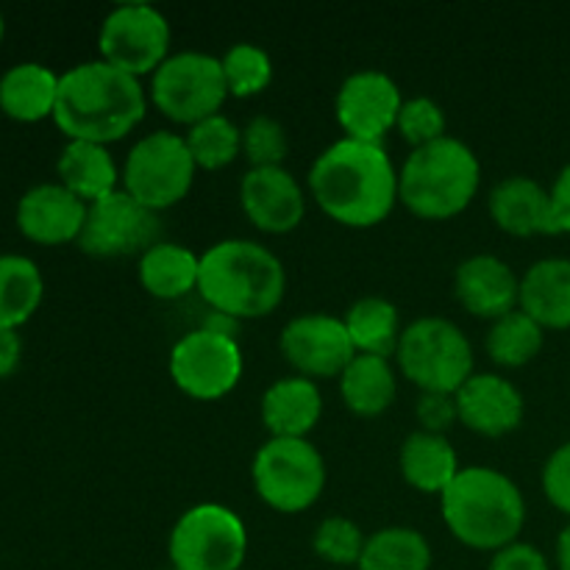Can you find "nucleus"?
I'll list each match as a JSON object with an SVG mask.
<instances>
[{
    "mask_svg": "<svg viewBox=\"0 0 570 570\" xmlns=\"http://www.w3.org/2000/svg\"><path fill=\"white\" fill-rule=\"evenodd\" d=\"M309 195L345 228H373L399 206V170L384 145L340 137L312 161Z\"/></svg>",
    "mask_w": 570,
    "mask_h": 570,
    "instance_id": "1",
    "label": "nucleus"
},
{
    "mask_svg": "<svg viewBox=\"0 0 570 570\" xmlns=\"http://www.w3.org/2000/svg\"><path fill=\"white\" fill-rule=\"evenodd\" d=\"M142 81L104 59L61 72L53 122L67 139L111 145L126 139L148 111Z\"/></svg>",
    "mask_w": 570,
    "mask_h": 570,
    "instance_id": "2",
    "label": "nucleus"
},
{
    "mask_svg": "<svg viewBox=\"0 0 570 570\" xmlns=\"http://www.w3.org/2000/svg\"><path fill=\"white\" fill-rule=\"evenodd\" d=\"M198 295L234 321L267 317L287 295V267L256 239H220L200 254Z\"/></svg>",
    "mask_w": 570,
    "mask_h": 570,
    "instance_id": "3",
    "label": "nucleus"
},
{
    "mask_svg": "<svg viewBox=\"0 0 570 570\" xmlns=\"http://www.w3.org/2000/svg\"><path fill=\"white\" fill-rule=\"evenodd\" d=\"M440 518L456 543L495 554L521 540L527 499L515 479L490 465H465L440 495Z\"/></svg>",
    "mask_w": 570,
    "mask_h": 570,
    "instance_id": "4",
    "label": "nucleus"
},
{
    "mask_svg": "<svg viewBox=\"0 0 570 570\" xmlns=\"http://www.w3.org/2000/svg\"><path fill=\"white\" fill-rule=\"evenodd\" d=\"M482 187V161L471 145L445 134L415 148L399 170V204L421 220L462 215Z\"/></svg>",
    "mask_w": 570,
    "mask_h": 570,
    "instance_id": "5",
    "label": "nucleus"
},
{
    "mask_svg": "<svg viewBox=\"0 0 570 570\" xmlns=\"http://www.w3.org/2000/svg\"><path fill=\"white\" fill-rule=\"evenodd\" d=\"M399 373L421 393L454 395L473 376V345L449 317L426 315L404 326L395 351Z\"/></svg>",
    "mask_w": 570,
    "mask_h": 570,
    "instance_id": "6",
    "label": "nucleus"
},
{
    "mask_svg": "<svg viewBox=\"0 0 570 570\" xmlns=\"http://www.w3.org/2000/svg\"><path fill=\"white\" fill-rule=\"evenodd\" d=\"M326 460L309 440L271 438L259 445L250 462L256 495L282 515H298L326 490Z\"/></svg>",
    "mask_w": 570,
    "mask_h": 570,
    "instance_id": "7",
    "label": "nucleus"
},
{
    "mask_svg": "<svg viewBox=\"0 0 570 570\" xmlns=\"http://www.w3.org/2000/svg\"><path fill=\"white\" fill-rule=\"evenodd\" d=\"M167 557L176 570H243L248 529L232 507L195 504L173 523Z\"/></svg>",
    "mask_w": 570,
    "mask_h": 570,
    "instance_id": "8",
    "label": "nucleus"
},
{
    "mask_svg": "<svg viewBox=\"0 0 570 570\" xmlns=\"http://www.w3.org/2000/svg\"><path fill=\"white\" fill-rule=\"evenodd\" d=\"M228 98L220 56L204 50H176L150 76L148 100L178 126H195L220 115Z\"/></svg>",
    "mask_w": 570,
    "mask_h": 570,
    "instance_id": "9",
    "label": "nucleus"
},
{
    "mask_svg": "<svg viewBox=\"0 0 570 570\" xmlns=\"http://www.w3.org/2000/svg\"><path fill=\"white\" fill-rule=\"evenodd\" d=\"M198 167L184 134L154 131L139 137L122 161V189L150 212L181 204L193 189Z\"/></svg>",
    "mask_w": 570,
    "mask_h": 570,
    "instance_id": "10",
    "label": "nucleus"
},
{
    "mask_svg": "<svg viewBox=\"0 0 570 570\" xmlns=\"http://www.w3.org/2000/svg\"><path fill=\"white\" fill-rule=\"evenodd\" d=\"M170 22L148 3L115 6L98 31L100 59L134 78L154 76L170 56Z\"/></svg>",
    "mask_w": 570,
    "mask_h": 570,
    "instance_id": "11",
    "label": "nucleus"
},
{
    "mask_svg": "<svg viewBox=\"0 0 570 570\" xmlns=\"http://www.w3.org/2000/svg\"><path fill=\"white\" fill-rule=\"evenodd\" d=\"M170 379L195 401H220L239 384L245 371L243 345L237 337L193 328L170 348Z\"/></svg>",
    "mask_w": 570,
    "mask_h": 570,
    "instance_id": "12",
    "label": "nucleus"
},
{
    "mask_svg": "<svg viewBox=\"0 0 570 570\" xmlns=\"http://www.w3.org/2000/svg\"><path fill=\"white\" fill-rule=\"evenodd\" d=\"M156 243H161L159 212H150L120 187L87 206V220L76 245L95 259H122L142 256Z\"/></svg>",
    "mask_w": 570,
    "mask_h": 570,
    "instance_id": "13",
    "label": "nucleus"
},
{
    "mask_svg": "<svg viewBox=\"0 0 570 570\" xmlns=\"http://www.w3.org/2000/svg\"><path fill=\"white\" fill-rule=\"evenodd\" d=\"M404 95L384 70H356L340 83L334 95V117L348 139L384 145V137L399 122Z\"/></svg>",
    "mask_w": 570,
    "mask_h": 570,
    "instance_id": "14",
    "label": "nucleus"
},
{
    "mask_svg": "<svg viewBox=\"0 0 570 570\" xmlns=\"http://www.w3.org/2000/svg\"><path fill=\"white\" fill-rule=\"evenodd\" d=\"M278 351L295 376L312 379V382L340 379V373L356 356L343 317L326 315V312H306L284 323L278 334Z\"/></svg>",
    "mask_w": 570,
    "mask_h": 570,
    "instance_id": "15",
    "label": "nucleus"
},
{
    "mask_svg": "<svg viewBox=\"0 0 570 570\" xmlns=\"http://www.w3.org/2000/svg\"><path fill=\"white\" fill-rule=\"evenodd\" d=\"M239 206L254 228L289 234L306 217V189L287 167H250L239 181Z\"/></svg>",
    "mask_w": 570,
    "mask_h": 570,
    "instance_id": "16",
    "label": "nucleus"
},
{
    "mask_svg": "<svg viewBox=\"0 0 570 570\" xmlns=\"http://www.w3.org/2000/svg\"><path fill=\"white\" fill-rule=\"evenodd\" d=\"M456 415L465 429L482 438H507L527 417L523 393L501 373H473L454 393Z\"/></svg>",
    "mask_w": 570,
    "mask_h": 570,
    "instance_id": "17",
    "label": "nucleus"
},
{
    "mask_svg": "<svg viewBox=\"0 0 570 570\" xmlns=\"http://www.w3.org/2000/svg\"><path fill=\"white\" fill-rule=\"evenodd\" d=\"M454 295L468 315L493 323L518 309L521 276L501 256L473 254L456 265Z\"/></svg>",
    "mask_w": 570,
    "mask_h": 570,
    "instance_id": "18",
    "label": "nucleus"
},
{
    "mask_svg": "<svg viewBox=\"0 0 570 570\" xmlns=\"http://www.w3.org/2000/svg\"><path fill=\"white\" fill-rule=\"evenodd\" d=\"M83 220H87V204L59 181L37 184L17 204V228L22 237L48 248L78 243Z\"/></svg>",
    "mask_w": 570,
    "mask_h": 570,
    "instance_id": "19",
    "label": "nucleus"
},
{
    "mask_svg": "<svg viewBox=\"0 0 570 570\" xmlns=\"http://www.w3.org/2000/svg\"><path fill=\"white\" fill-rule=\"evenodd\" d=\"M262 426L271 438L309 440L323 415V395L317 382L304 376H282L262 393Z\"/></svg>",
    "mask_w": 570,
    "mask_h": 570,
    "instance_id": "20",
    "label": "nucleus"
},
{
    "mask_svg": "<svg viewBox=\"0 0 570 570\" xmlns=\"http://www.w3.org/2000/svg\"><path fill=\"white\" fill-rule=\"evenodd\" d=\"M490 220L510 237L551 234L549 187L532 176H507L488 195Z\"/></svg>",
    "mask_w": 570,
    "mask_h": 570,
    "instance_id": "21",
    "label": "nucleus"
},
{
    "mask_svg": "<svg viewBox=\"0 0 570 570\" xmlns=\"http://www.w3.org/2000/svg\"><path fill=\"white\" fill-rule=\"evenodd\" d=\"M518 309L527 312L546 332L570 328V259L546 256L527 267L521 276V301Z\"/></svg>",
    "mask_w": 570,
    "mask_h": 570,
    "instance_id": "22",
    "label": "nucleus"
},
{
    "mask_svg": "<svg viewBox=\"0 0 570 570\" xmlns=\"http://www.w3.org/2000/svg\"><path fill=\"white\" fill-rule=\"evenodd\" d=\"M56 176L61 187L70 189L87 206L122 187V167H117L109 145L81 139H67L56 161Z\"/></svg>",
    "mask_w": 570,
    "mask_h": 570,
    "instance_id": "23",
    "label": "nucleus"
},
{
    "mask_svg": "<svg viewBox=\"0 0 570 570\" xmlns=\"http://www.w3.org/2000/svg\"><path fill=\"white\" fill-rule=\"evenodd\" d=\"M399 468L412 490L426 495H443L456 473L462 471L456 449L445 434L412 432L399 451Z\"/></svg>",
    "mask_w": 570,
    "mask_h": 570,
    "instance_id": "24",
    "label": "nucleus"
},
{
    "mask_svg": "<svg viewBox=\"0 0 570 570\" xmlns=\"http://www.w3.org/2000/svg\"><path fill=\"white\" fill-rule=\"evenodd\" d=\"M59 81L48 65L20 61L0 76V111L17 122H39L53 117Z\"/></svg>",
    "mask_w": 570,
    "mask_h": 570,
    "instance_id": "25",
    "label": "nucleus"
},
{
    "mask_svg": "<svg viewBox=\"0 0 570 570\" xmlns=\"http://www.w3.org/2000/svg\"><path fill=\"white\" fill-rule=\"evenodd\" d=\"M340 399L356 417H379L399 395V373L387 356L356 354L340 373Z\"/></svg>",
    "mask_w": 570,
    "mask_h": 570,
    "instance_id": "26",
    "label": "nucleus"
},
{
    "mask_svg": "<svg viewBox=\"0 0 570 570\" xmlns=\"http://www.w3.org/2000/svg\"><path fill=\"white\" fill-rule=\"evenodd\" d=\"M139 284L159 301H181L198 289L200 256L181 243H156L139 256Z\"/></svg>",
    "mask_w": 570,
    "mask_h": 570,
    "instance_id": "27",
    "label": "nucleus"
},
{
    "mask_svg": "<svg viewBox=\"0 0 570 570\" xmlns=\"http://www.w3.org/2000/svg\"><path fill=\"white\" fill-rule=\"evenodd\" d=\"M343 323L356 354L387 356L390 360L399 351V340L404 326H401V312L393 301L382 298V295L356 298L345 309Z\"/></svg>",
    "mask_w": 570,
    "mask_h": 570,
    "instance_id": "28",
    "label": "nucleus"
},
{
    "mask_svg": "<svg viewBox=\"0 0 570 570\" xmlns=\"http://www.w3.org/2000/svg\"><path fill=\"white\" fill-rule=\"evenodd\" d=\"M42 298L45 278L37 262L20 254H0V326H26L42 306Z\"/></svg>",
    "mask_w": 570,
    "mask_h": 570,
    "instance_id": "29",
    "label": "nucleus"
},
{
    "mask_svg": "<svg viewBox=\"0 0 570 570\" xmlns=\"http://www.w3.org/2000/svg\"><path fill=\"white\" fill-rule=\"evenodd\" d=\"M356 570H432V546L415 527H384L367 534Z\"/></svg>",
    "mask_w": 570,
    "mask_h": 570,
    "instance_id": "30",
    "label": "nucleus"
},
{
    "mask_svg": "<svg viewBox=\"0 0 570 570\" xmlns=\"http://www.w3.org/2000/svg\"><path fill=\"white\" fill-rule=\"evenodd\" d=\"M543 343L546 328L534 323L527 312L515 309L490 323L488 337H484V351H488V356L499 367L515 371V367H523L538 360Z\"/></svg>",
    "mask_w": 570,
    "mask_h": 570,
    "instance_id": "31",
    "label": "nucleus"
},
{
    "mask_svg": "<svg viewBox=\"0 0 570 570\" xmlns=\"http://www.w3.org/2000/svg\"><path fill=\"white\" fill-rule=\"evenodd\" d=\"M184 139L198 170H223L243 156V128L223 111L189 126Z\"/></svg>",
    "mask_w": 570,
    "mask_h": 570,
    "instance_id": "32",
    "label": "nucleus"
},
{
    "mask_svg": "<svg viewBox=\"0 0 570 570\" xmlns=\"http://www.w3.org/2000/svg\"><path fill=\"white\" fill-rule=\"evenodd\" d=\"M228 98H256L273 83V59L256 42H234L220 56Z\"/></svg>",
    "mask_w": 570,
    "mask_h": 570,
    "instance_id": "33",
    "label": "nucleus"
},
{
    "mask_svg": "<svg viewBox=\"0 0 570 570\" xmlns=\"http://www.w3.org/2000/svg\"><path fill=\"white\" fill-rule=\"evenodd\" d=\"M367 534L360 523L345 515H328L312 532V551L332 570H351L360 566Z\"/></svg>",
    "mask_w": 570,
    "mask_h": 570,
    "instance_id": "34",
    "label": "nucleus"
},
{
    "mask_svg": "<svg viewBox=\"0 0 570 570\" xmlns=\"http://www.w3.org/2000/svg\"><path fill=\"white\" fill-rule=\"evenodd\" d=\"M289 154L287 128L271 115H256L243 128V156L250 167H284Z\"/></svg>",
    "mask_w": 570,
    "mask_h": 570,
    "instance_id": "35",
    "label": "nucleus"
},
{
    "mask_svg": "<svg viewBox=\"0 0 570 570\" xmlns=\"http://www.w3.org/2000/svg\"><path fill=\"white\" fill-rule=\"evenodd\" d=\"M445 126H449V120H445L443 106L434 98H426V95L404 98V106L399 111V122H395V128L404 137V142L412 145V150L443 139Z\"/></svg>",
    "mask_w": 570,
    "mask_h": 570,
    "instance_id": "36",
    "label": "nucleus"
},
{
    "mask_svg": "<svg viewBox=\"0 0 570 570\" xmlns=\"http://www.w3.org/2000/svg\"><path fill=\"white\" fill-rule=\"evenodd\" d=\"M540 484L549 504L570 521V440L551 451L540 473Z\"/></svg>",
    "mask_w": 570,
    "mask_h": 570,
    "instance_id": "37",
    "label": "nucleus"
},
{
    "mask_svg": "<svg viewBox=\"0 0 570 570\" xmlns=\"http://www.w3.org/2000/svg\"><path fill=\"white\" fill-rule=\"evenodd\" d=\"M415 417L423 432L432 434H445L454 423H460L454 395L443 393H421L415 404Z\"/></svg>",
    "mask_w": 570,
    "mask_h": 570,
    "instance_id": "38",
    "label": "nucleus"
},
{
    "mask_svg": "<svg viewBox=\"0 0 570 570\" xmlns=\"http://www.w3.org/2000/svg\"><path fill=\"white\" fill-rule=\"evenodd\" d=\"M488 570H554V568H551V560L538 549V546L515 540V543L504 546L501 551L490 554Z\"/></svg>",
    "mask_w": 570,
    "mask_h": 570,
    "instance_id": "39",
    "label": "nucleus"
},
{
    "mask_svg": "<svg viewBox=\"0 0 570 570\" xmlns=\"http://www.w3.org/2000/svg\"><path fill=\"white\" fill-rule=\"evenodd\" d=\"M551 234H570V161L549 187Z\"/></svg>",
    "mask_w": 570,
    "mask_h": 570,
    "instance_id": "40",
    "label": "nucleus"
},
{
    "mask_svg": "<svg viewBox=\"0 0 570 570\" xmlns=\"http://www.w3.org/2000/svg\"><path fill=\"white\" fill-rule=\"evenodd\" d=\"M22 340L17 328L0 326V379H9L20 367Z\"/></svg>",
    "mask_w": 570,
    "mask_h": 570,
    "instance_id": "41",
    "label": "nucleus"
},
{
    "mask_svg": "<svg viewBox=\"0 0 570 570\" xmlns=\"http://www.w3.org/2000/svg\"><path fill=\"white\" fill-rule=\"evenodd\" d=\"M554 562H557V570H570V521L562 527V532L557 534Z\"/></svg>",
    "mask_w": 570,
    "mask_h": 570,
    "instance_id": "42",
    "label": "nucleus"
},
{
    "mask_svg": "<svg viewBox=\"0 0 570 570\" xmlns=\"http://www.w3.org/2000/svg\"><path fill=\"white\" fill-rule=\"evenodd\" d=\"M3 33H6V22H3V14H0V42H3Z\"/></svg>",
    "mask_w": 570,
    "mask_h": 570,
    "instance_id": "43",
    "label": "nucleus"
},
{
    "mask_svg": "<svg viewBox=\"0 0 570 570\" xmlns=\"http://www.w3.org/2000/svg\"><path fill=\"white\" fill-rule=\"evenodd\" d=\"M165 570H176V568H165Z\"/></svg>",
    "mask_w": 570,
    "mask_h": 570,
    "instance_id": "44",
    "label": "nucleus"
}]
</instances>
